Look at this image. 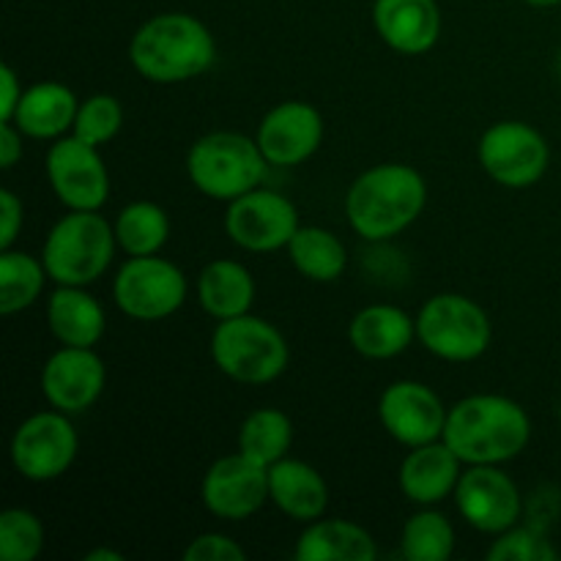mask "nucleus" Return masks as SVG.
<instances>
[{"instance_id":"nucleus-1","label":"nucleus","mask_w":561,"mask_h":561,"mask_svg":"<svg viewBox=\"0 0 561 561\" xmlns=\"http://www.w3.org/2000/svg\"><path fill=\"white\" fill-rule=\"evenodd\" d=\"M444 442L469 466H499L518 458L531 438L524 405L504 394H471L447 414Z\"/></svg>"},{"instance_id":"nucleus-2","label":"nucleus","mask_w":561,"mask_h":561,"mask_svg":"<svg viewBox=\"0 0 561 561\" xmlns=\"http://www.w3.org/2000/svg\"><path fill=\"white\" fill-rule=\"evenodd\" d=\"M427 201L425 179L409 164H378L351 184L345 197L348 222L362 239L389 241L403 233Z\"/></svg>"},{"instance_id":"nucleus-3","label":"nucleus","mask_w":561,"mask_h":561,"mask_svg":"<svg viewBox=\"0 0 561 561\" xmlns=\"http://www.w3.org/2000/svg\"><path fill=\"white\" fill-rule=\"evenodd\" d=\"M129 60L146 80L170 85L203 75L217 60L211 31L190 14H157L131 36Z\"/></svg>"},{"instance_id":"nucleus-4","label":"nucleus","mask_w":561,"mask_h":561,"mask_svg":"<svg viewBox=\"0 0 561 561\" xmlns=\"http://www.w3.org/2000/svg\"><path fill=\"white\" fill-rule=\"evenodd\" d=\"M211 359L233 381L263 387L283 376L290 351L277 327L247 312L217 323L211 334Z\"/></svg>"},{"instance_id":"nucleus-5","label":"nucleus","mask_w":561,"mask_h":561,"mask_svg":"<svg viewBox=\"0 0 561 561\" xmlns=\"http://www.w3.org/2000/svg\"><path fill=\"white\" fill-rule=\"evenodd\" d=\"M266 157L257 140L236 131H211L190 148V181L214 201H236L266 179Z\"/></svg>"},{"instance_id":"nucleus-6","label":"nucleus","mask_w":561,"mask_h":561,"mask_svg":"<svg viewBox=\"0 0 561 561\" xmlns=\"http://www.w3.org/2000/svg\"><path fill=\"white\" fill-rule=\"evenodd\" d=\"M115 228L96 211H71L55 222L44 241V266L58 285L96 283L115 252Z\"/></svg>"},{"instance_id":"nucleus-7","label":"nucleus","mask_w":561,"mask_h":561,"mask_svg":"<svg viewBox=\"0 0 561 561\" xmlns=\"http://www.w3.org/2000/svg\"><path fill=\"white\" fill-rule=\"evenodd\" d=\"M416 337L438 359L474 362L488 351L493 332L488 312L474 299L438 294L420 310Z\"/></svg>"},{"instance_id":"nucleus-8","label":"nucleus","mask_w":561,"mask_h":561,"mask_svg":"<svg viewBox=\"0 0 561 561\" xmlns=\"http://www.w3.org/2000/svg\"><path fill=\"white\" fill-rule=\"evenodd\" d=\"M115 305L135 321H162L186 301V277L159 255H131L113 283Z\"/></svg>"},{"instance_id":"nucleus-9","label":"nucleus","mask_w":561,"mask_h":561,"mask_svg":"<svg viewBox=\"0 0 561 561\" xmlns=\"http://www.w3.org/2000/svg\"><path fill=\"white\" fill-rule=\"evenodd\" d=\"M77 431L64 411H38L16 427L11 438V463L25 480L53 482L71 469L77 458Z\"/></svg>"},{"instance_id":"nucleus-10","label":"nucleus","mask_w":561,"mask_h":561,"mask_svg":"<svg viewBox=\"0 0 561 561\" xmlns=\"http://www.w3.org/2000/svg\"><path fill=\"white\" fill-rule=\"evenodd\" d=\"M480 162L496 184L526 190L546 175L551 148L535 126L524 121H502L482 135Z\"/></svg>"},{"instance_id":"nucleus-11","label":"nucleus","mask_w":561,"mask_h":561,"mask_svg":"<svg viewBox=\"0 0 561 561\" xmlns=\"http://www.w3.org/2000/svg\"><path fill=\"white\" fill-rule=\"evenodd\" d=\"M299 211L285 195L272 190H252L230 201L225 230L230 239L250 252H274L290 244L299 230Z\"/></svg>"},{"instance_id":"nucleus-12","label":"nucleus","mask_w":561,"mask_h":561,"mask_svg":"<svg viewBox=\"0 0 561 561\" xmlns=\"http://www.w3.org/2000/svg\"><path fill=\"white\" fill-rule=\"evenodd\" d=\"M47 179L58 201L71 211H99L110 197V173L96 146L69 135L47 153Z\"/></svg>"},{"instance_id":"nucleus-13","label":"nucleus","mask_w":561,"mask_h":561,"mask_svg":"<svg viewBox=\"0 0 561 561\" xmlns=\"http://www.w3.org/2000/svg\"><path fill=\"white\" fill-rule=\"evenodd\" d=\"M455 504L466 524L485 535H502L518 524L524 513L520 491L499 466H471L455 488Z\"/></svg>"},{"instance_id":"nucleus-14","label":"nucleus","mask_w":561,"mask_h":561,"mask_svg":"<svg viewBox=\"0 0 561 561\" xmlns=\"http://www.w3.org/2000/svg\"><path fill=\"white\" fill-rule=\"evenodd\" d=\"M268 469L247 455H225L214 460L203 477V504L225 520H247L266 504Z\"/></svg>"},{"instance_id":"nucleus-15","label":"nucleus","mask_w":561,"mask_h":561,"mask_svg":"<svg viewBox=\"0 0 561 561\" xmlns=\"http://www.w3.org/2000/svg\"><path fill=\"white\" fill-rule=\"evenodd\" d=\"M447 414L442 398L420 381H394L383 389L378 416L394 442L405 447L438 442L447 427Z\"/></svg>"},{"instance_id":"nucleus-16","label":"nucleus","mask_w":561,"mask_h":561,"mask_svg":"<svg viewBox=\"0 0 561 561\" xmlns=\"http://www.w3.org/2000/svg\"><path fill=\"white\" fill-rule=\"evenodd\" d=\"M104 381H107L104 362L93 354V348H75V345H64L58 354L49 356L42 370L44 398L53 409L69 416L91 409L104 392Z\"/></svg>"},{"instance_id":"nucleus-17","label":"nucleus","mask_w":561,"mask_h":561,"mask_svg":"<svg viewBox=\"0 0 561 561\" xmlns=\"http://www.w3.org/2000/svg\"><path fill=\"white\" fill-rule=\"evenodd\" d=\"M255 140L268 164L296 168L321 148L323 118L312 104L283 102L268 110L257 126Z\"/></svg>"},{"instance_id":"nucleus-18","label":"nucleus","mask_w":561,"mask_h":561,"mask_svg":"<svg viewBox=\"0 0 561 561\" xmlns=\"http://www.w3.org/2000/svg\"><path fill=\"white\" fill-rule=\"evenodd\" d=\"M376 31L394 53L422 55L442 36V11L436 0H376Z\"/></svg>"},{"instance_id":"nucleus-19","label":"nucleus","mask_w":561,"mask_h":561,"mask_svg":"<svg viewBox=\"0 0 561 561\" xmlns=\"http://www.w3.org/2000/svg\"><path fill=\"white\" fill-rule=\"evenodd\" d=\"M460 463L463 460L449 449L444 438L411 447L409 458L400 466V491L409 502L425 504V507L444 502L447 496H455V488L463 474Z\"/></svg>"},{"instance_id":"nucleus-20","label":"nucleus","mask_w":561,"mask_h":561,"mask_svg":"<svg viewBox=\"0 0 561 561\" xmlns=\"http://www.w3.org/2000/svg\"><path fill=\"white\" fill-rule=\"evenodd\" d=\"M268 499L288 518L312 524V520L323 518V513H327L329 485L305 460L283 458L268 466Z\"/></svg>"},{"instance_id":"nucleus-21","label":"nucleus","mask_w":561,"mask_h":561,"mask_svg":"<svg viewBox=\"0 0 561 561\" xmlns=\"http://www.w3.org/2000/svg\"><path fill=\"white\" fill-rule=\"evenodd\" d=\"M416 321L394 305H370L348 327V340L365 359H392L414 343Z\"/></svg>"},{"instance_id":"nucleus-22","label":"nucleus","mask_w":561,"mask_h":561,"mask_svg":"<svg viewBox=\"0 0 561 561\" xmlns=\"http://www.w3.org/2000/svg\"><path fill=\"white\" fill-rule=\"evenodd\" d=\"M77 110H80V102L69 88L60 82H36L22 91L11 124L27 137L53 140V137H64L66 129L75 126Z\"/></svg>"},{"instance_id":"nucleus-23","label":"nucleus","mask_w":561,"mask_h":561,"mask_svg":"<svg viewBox=\"0 0 561 561\" xmlns=\"http://www.w3.org/2000/svg\"><path fill=\"white\" fill-rule=\"evenodd\" d=\"M49 332L58 343L75 345V348H93L102 340L107 318L102 305L80 285H60L47 305Z\"/></svg>"},{"instance_id":"nucleus-24","label":"nucleus","mask_w":561,"mask_h":561,"mask_svg":"<svg viewBox=\"0 0 561 561\" xmlns=\"http://www.w3.org/2000/svg\"><path fill=\"white\" fill-rule=\"evenodd\" d=\"M378 557L376 540L367 529L351 520H312L296 540L299 561H373Z\"/></svg>"},{"instance_id":"nucleus-25","label":"nucleus","mask_w":561,"mask_h":561,"mask_svg":"<svg viewBox=\"0 0 561 561\" xmlns=\"http://www.w3.org/2000/svg\"><path fill=\"white\" fill-rule=\"evenodd\" d=\"M197 299L217 321L247 316L255 301V279L239 261H211L197 279Z\"/></svg>"},{"instance_id":"nucleus-26","label":"nucleus","mask_w":561,"mask_h":561,"mask_svg":"<svg viewBox=\"0 0 561 561\" xmlns=\"http://www.w3.org/2000/svg\"><path fill=\"white\" fill-rule=\"evenodd\" d=\"M288 255L301 277L312 279V283H334L343 277L345 266H348V252H345L343 241L318 225L296 230L288 244Z\"/></svg>"},{"instance_id":"nucleus-27","label":"nucleus","mask_w":561,"mask_h":561,"mask_svg":"<svg viewBox=\"0 0 561 561\" xmlns=\"http://www.w3.org/2000/svg\"><path fill=\"white\" fill-rule=\"evenodd\" d=\"M290 442H294V425L277 409L252 411L239 427V453L266 469L288 455Z\"/></svg>"},{"instance_id":"nucleus-28","label":"nucleus","mask_w":561,"mask_h":561,"mask_svg":"<svg viewBox=\"0 0 561 561\" xmlns=\"http://www.w3.org/2000/svg\"><path fill=\"white\" fill-rule=\"evenodd\" d=\"M47 266L27 252L3 250L0 255V312L14 316L42 296Z\"/></svg>"},{"instance_id":"nucleus-29","label":"nucleus","mask_w":561,"mask_h":561,"mask_svg":"<svg viewBox=\"0 0 561 561\" xmlns=\"http://www.w3.org/2000/svg\"><path fill=\"white\" fill-rule=\"evenodd\" d=\"M113 228L115 239L129 255H157L170 236V219L157 203L137 201L118 214Z\"/></svg>"},{"instance_id":"nucleus-30","label":"nucleus","mask_w":561,"mask_h":561,"mask_svg":"<svg viewBox=\"0 0 561 561\" xmlns=\"http://www.w3.org/2000/svg\"><path fill=\"white\" fill-rule=\"evenodd\" d=\"M400 548L409 561H447L455 553V529L447 515L425 510L405 520Z\"/></svg>"},{"instance_id":"nucleus-31","label":"nucleus","mask_w":561,"mask_h":561,"mask_svg":"<svg viewBox=\"0 0 561 561\" xmlns=\"http://www.w3.org/2000/svg\"><path fill=\"white\" fill-rule=\"evenodd\" d=\"M44 551V524L31 510L11 507L0 515V559L33 561Z\"/></svg>"},{"instance_id":"nucleus-32","label":"nucleus","mask_w":561,"mask_h":561,"mask_svg":"<svg viewBox=\"0 0 561 561\" xmlns=\"http://www.w3.org/2000/svg\"><path fill=\"white\" fill-rule=\"evenodd\" d=\"M121 124H124V110H121L118 99L110 93H96L80 104L71 135L99 148L118 135Z\"/></svg>"},{"instance_id":"nucleus-33","label":"nucleus","mask_w":561,"mask_h":561,"mask_svg":"<svg viewBox=\"0 0 561 561\" xmlns=\"http://www.w3.org/2000/svg\"><path fill=\"white\" fill-rule=\"evenodd\" d=\"M491 561H557L559 553L551 546L548 535L537 526H520V529H507L499 535L488 551Z\"/></svg>"},{"instance_id":"nucleus-34","label":"nucleus","mask_w":561,"mask_h":561,"mask_svg":"<svg viewBox=\"0 0 561 561\" xmlns=\"http://www.w3.org/2000/svg\"><path fill=\"white\" fill-rule=\"evenodd\" d=\"M186 561H244L247 551L230 537L208 531V535L195 537L184 551Z\"/></svg>"},{"instance_id":"nucleus-35","label":"nucleus","mask_w":561,"mask_h":561,"mask_svg":"<svg viewBox=\"0 0 561 561\" xmlns=\"http://www.w3.org/2000/svg\"><path fill=\"white\" fill-rule=\"evenodd\" d=\"M0 214H3V225H0V250H11L14 239L22 230V201L11 190H0Z\"/></svg>"},{"instance_id":"nucleus-36","label":"nucleus","mask_w":561,"mask_h":561,"mask_svg":"<svg viewBox=\"0 0 561 561\" xmlns=\"http://www.w3.org/2000/svg\"><path fill=\"white\" fill-rule=\"evenodd\" d=\"M0 85H3V96H0V121H11L16 113V104H20L22 99V88L9 64L0 66Z\"/></svg>"},{"instance_id":"nucleus-37","label":"nucleus","mask_w":561,"mask_h":561,"mask_svg":"<svg viewBox=\"0 0 561 561\" xmlns=\"http://www.w3.org/2000/svg\"><path fill=\"white\" fill-rule=\"evenodd\" d=\"M22 159V131L11 121H0V164L3 170L14 168Z\"/></svg>"},{"instance_id":"nucleus-38","label":"nucleus","mask_w":561,"mask_h":561,"mask_svg":"<svg viewBox=\"0 0 561 561\" xmlns=\"http://www.w3.org/2000/svg\"><path fill=\"white\" fill-rule=\"evenodd\" d=\"M99 559H104V561H124V557H121L118 551H110V548H99V551H91L85 557V561H99Z\"/></svg>"},{"instance_id":"nucleus-39","label":"nucleus","mask_w":561,"mask_h":561,"mask_svg":"<svg viewBox=\"0 0 561 561\" xmlns=\"http://www.w3.org/2000/svg\"><path fill=\"white\" fill-rule=\"evenodd\" d=\"M529 5H535V9H551V5L561 3V0H526Z\"/></svg>"},{"instance_id":"nucleus-40","label":"nucleus","mask_w":561,"mask_h":561,"mask_svg":"<svg viewBox=\"0 0 561 561\" xmlns=\"http://www.w3.org/2000/svg\"><path fill=\"white\" fill-rule=\"evenodd\" d=\"M559 66H561V60H559Z\"/></svg>"}]
</instances>
